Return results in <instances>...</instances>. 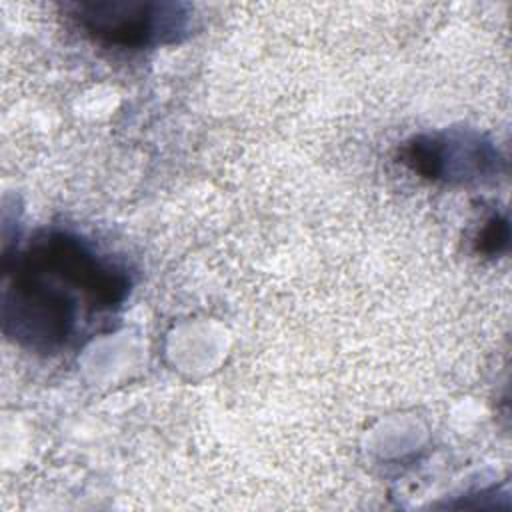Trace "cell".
<instances>
[{
	"label": "cell",
	"instance_id": "cell-1",
	"mask_svg": "<svg viewBox=\"0 0 512 512\" xmlns=\"http://www.w3.org/2000/svg\"><path fill=\"white\" fill-rule=\"evenodd\" d=\"M128 292V272L88 240L42 230L16 256H4L2 332L24 350L60 354L96 316L120 308Z\"/></svg>",
	"mask_w": 512,
	"mask_h": 512
},
{
	"label": "cell",
	"instance_id": "cell-4",
	"mask_svg": "<svg viewBox=\"0 0 512 512\" xmlns=\"http://www.w3.org/2000/svg\"><path fill=\"white\" fill-rule=\"evenodd\" d=\"M510 240L508 220L504 216H490L476 236V252L484 256H500L506 252Z\"/></svg>",
	"mask_w": 512,
	"mask_h": 512
},
{
	"label": "cell",
	"instance_id": "cell-2",
	"mask_svg": "<svg viewBox=\"0 0 512 512\" xmlns=\"http://www.w3.org/2000/svg\"><path fill=\"white\" fill-rule=\"evenodd\" d=\"M84 34L104 46L176 44L192 30V6L166 0H80L68 6Z\"/></svg>",
	"mask_w": 512,
	"mask_h": 512
},
{
	"label": "cell",
	"instance_id": "cell-3",
	"mask_svg": "<svg viewBox=\"0 0 512 512\" xmlns=\"http://www.w3.org/2000/svg\"><path fill=\"white\" fill-rule=\"evenodd\" d=\"M400 158L414 174L444 184L482 182L496 176L502 166L496 146L472 130L414 136L402 146Z\"/></svg>",
	"mask_w": 512,
	"mask_h": 512
}]
</instances>
